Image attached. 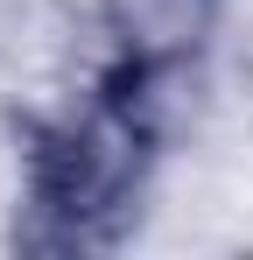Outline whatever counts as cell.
<instances>
[{
  "label": "cell",
  "instance_id": "1",
  "mask_svg": "<svg viewBox=\"0 0 253 260\" xmlns=\"http://www.w3.org/2000/svg\"><path fill=\"white\" fill-rule=\"evenodd\" d=\"M211 21V0H113V28H120L134 71H169L176 56H190Z\"/></svg>",
  "mask_w": 253,
  "mask_h": 260
}]
</instances>
